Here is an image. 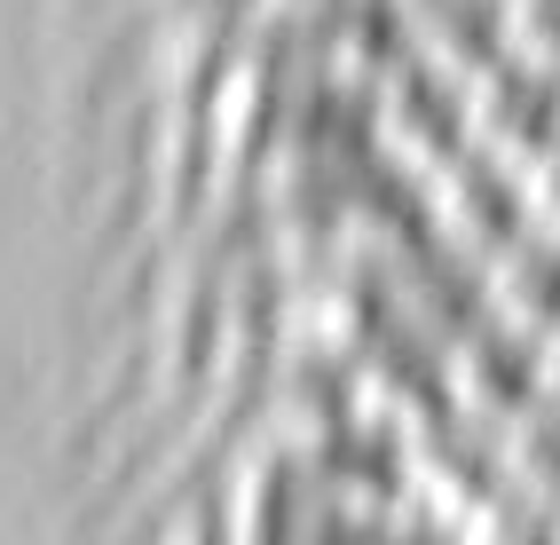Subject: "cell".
<instances>
[{"mask_svg": "<svg viewBox=\"0 0 560 545\" xmlns=\"http://www.w3.org/2000/svg\"><path fill=\"white\" fill-rule=\"evenodd\" d=\"M505 16H513V48L560 63V0H505Z\"/></svg>", "mask_w": 560, "mask_h": 545, "instance_id": "3957f363", "label": "cell"}, {"mask_svg": "<svg viewBox=\"0 0 560 545\" xmlns=\"http://www.w3.org/2000/svg\"><path fill=\"white\" fill-rule=\"evenodd\" d=\"M481 301L521 333H560V230L529 222L498 262H481Z\"/></svg>", "mask_w": 560, "mask_h": 545, "instance_id": "7a4b0ae2", "label": "cell"}, {"mask_svg": "<svg viewBox=\"0 0 560 545\" xmlns=\"http://www.w3.org/2000/svg\"><path fill=\"white\" fill-rule=\"evenodd\" d=\"M474 142L513 166H537L560 142V63L505 48L490 71H474Z\"/></svg>", "mask_w": 560, "mask_h": 545, "instance_id": "6da1fadb", "label": "cell"}, {"mask_svg": "<svg viewBox=\"0 0 560 545\" xmlns=\"http://www.w3.org/2000/svg\"><path fill=\"white\" fill-rule=\"evenodd\" d=\"M545 387L560 395V333H545Z\"/></svg>", "mask_w": 560, "mask_h": 545, "instance_id": "5b68a950", "label": "cell"}, {"mask_svg": "<svg viewBox=\"0 0 560 545\" xmlns=\"http://www.w3.org/2000/svg\"><path fill=\"white\" fill-rule=\"evenodd\" d=\"M529 206H537V222H545V230H560V142L529 166Z\"/></svg>", "mask_w": 560, "mask_h": 545, "instance_id": "277c9868", "label": "cell"}]
</instances>
